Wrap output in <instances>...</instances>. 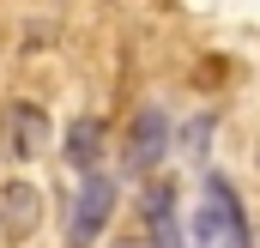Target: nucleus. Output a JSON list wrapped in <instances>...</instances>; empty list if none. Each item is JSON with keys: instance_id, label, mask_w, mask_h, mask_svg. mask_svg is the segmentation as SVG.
I'll use <instances>...</instances> for the list:
<instances>
[{"instance_id": "obj_6", "label": "nucleus", "mask_w": 260, "mask_h": 248, "mask_svg": "<svg viewBox=\"0 0 260 248\" xmlns=\"http://www.w3.org/2000/svg\"><path fill=\"white\" fill-rule=\"evenodd\" d=\"M97 151H103V121H97V115H79V121L67 127V164L91 170V164H97Z\"/></svg>"}, {"instance_id": "obj_5", "label": "nucleus", "mask_w": 260, "mask_h": 248, "mask_svg": "<svg viewBox=\"0 0 260 248\" xmlns=\"http://www.w3.org/2000/svg\"><path fill=\"white\" fill-rule=\"evenodd\" d=\"M0 218H6V230H12V236H30V230H37V218H43L37 188H30V182H6V194H0Z\"/></svg>"}, {"instance_id": "obj_3", "label": "nucleus", "mask_w": 260, "mask_h": 248, "mask_svg": "<svg viewBox=\"0 0 260 248\" xmlns=\"http://www.w3.org/2000/svg\"><path fill=\"white\" fill-rule=\"evenodd\" d=\"M145 236H151V248H188L182 224H176V188L170 182L145 188Z\"/></svg>"}, {"instance_id": "obj_4", "label": "nucleus", "mask_w": 260, "mask_h": 248, "mask_svg": "<svg viewBox=\"0 0 260 248\" xmlns=\"http://www.w3.org/2000/svg\"><path fill=\"white\" fill-rule=\"evenodd\" d=\"M164 145H170L164 115H157V109H139L133 127H127V164H133V170H151V164L164 158Z\"/></svg>"}, {"instance_id": "obj_1", "label": "nucleus", "mask_w": 260, "mask_h": 248, "mask_svg": "<svg viewBox=\"0 0 260 248\" xmlns=\"http://www.w3.org/2000/svg\"><path fill=\"white\" fill-rule=\"evenodd\" d=\"M109 212H115V182L109 176H85L79 182V200H73V218H67V242L73 248H91L103 230H109Z\"/></svg>"}, {"instance_id": "obj_7", "label": "nucleus", "mask_w": 260, "mask_h": 248, "mask_svg": "<svg viewBox=\"0 0 260 248\" xmlns=\"http://www.w3.org/2000/svg\"><path fill=\"white\" fill-rule=\"evenodd\" d=\"M121 248H139V242H121Z\"/></svg>"}, {"instance_id": "obj_2", "label": "nucleus", "mask_w": 260, "mask_h": 248, "mask_svg": "<svg viewBox=\"0 0 260 248\" xmlns=\"http://www.w3.org/2000/svg\"><path fill=\"white\" fill-rule=\"evenodd\" d=\"M0 145L24 164V158H37L43 145H49V115L37 109V103H6V115H0Z\"/></svg>"}]
</instances>
